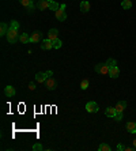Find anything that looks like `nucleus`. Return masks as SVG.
Returning a JSON list of instances; mask_svg holds the SVG:
<instances>
[{"mask_svg":"<svg viewBox=\"0 0 136 151\" xmlns=\"http://www.w3.org/2000/svg\"><path fill=\"white\" fill-rule=\"evenodd\" d=\"M7 41L10 42V44H15L16 41H18V38H19V33H18V30L16 29H12V27H10L8 29V33H7Z\"/></svg>","mask_w":136,"mask_h":151,"instance_id":"nucleus-1","label":"nucleus"},{"mask_svg":"<svg viewBox=\"0 0 136 151\" xmlns=\"http://www.w3.org/2000/svg\"><path fill=\"white\" fill-rule=\"evenodd\" d=\"M95 72L98 73H102V75H109V71H110V67L108 65V63H100L97 64L94 67Z\"/></svg>","mask_w":136,"mask_h":151,"instance_id":"nucleus-2","label":"nucleus"},{"mask_svg":"<svg viewBox=\"0 0 136 151\" xmlns=\"http://www.w3.org/2000/svg\"><path fill=\"white\" fill-rule=\"evenodd\" d=\"M65 4H61L60 5V8H59L57 11H55L56 12V18H57V21H60V22H64L65 19H67V14H65Z\"/></svg>","mask_w":136,"mask_h":151,"instance_id":"nucleus-3","label":"nucleus"},{"mask_svg":"<svg viewBox=\"0 0 136 151\" xmlns=\"http://www.w3.org/2000/svg\"><path fill=\"white\" fill-rule=\"evenodd\" d=\"M86 110H87L89 113H97V112L100 110V108H98V105L95 104L94 101H90V102L86 104Z\"/></svg>","mask_w":136,"mask_h":151,"instance_id":"nucleus-4","label":"nucleus"},{"mask_svg":"<svg viewBox=\"0 0 136 151\" xmlns=\"http://www.w3.org/2000/svg\"><path fill=\"white\" fill-rule=\"evenodd\" d=\"M48 78H49V76H48L46 72H37L36 73V82H38V83H45Z\"/></svg>","mask_w":136,"mask_h":151,"instance_id":"nucleus-5","label":"nucleus"},{"mask_svg":"<svg viewBox=\"0 0 136 151\" xmlns=\"http://www.w3.org/2000/svg\"><path fill=\"white\" fill-rule=\"evenodd\" d=\"M45 86H46L48 90H55L56 87H57V82L55 80V79L50 76V78L46 79V82H45Z\"/></svg>","mask_w":136,"mask_h":151,"instance_id":"nucleus-6","label":"nucleus"},{"mask_svg":"<svg viewBox=\"0 0 136 151\" xmlns=\"http://www.w3.org/2000/svg\"><path fill=\"white\" fill-rule=\"evenodd\" d=\"M49 7H50V1H48V0H40L37 3V8H40L41 11L49 10Z\"/></svg>","mask_w":136,"mask_h":151,"instance_id":"nucleus-7","label":"nucleus"},{"mask_svg":"<svg viewBox=\"0 0 136 151\" xmlns=\"http://www.w3.org/2000/svg\"><path fill=\"white\" fill-rule=\"evenodd\" d=\"M41 48H42V49H45V51L52 49V48H53V41H50L49 38H46V40H42V41H41Z\"/></svg>","mask_w":136,"mask_h":151,"instance_id":"nucleus-8","label":"nucleus"},{"mask_svg":"<svg viewBox=\"0 0 136 151\" xmlns=\"http://www.w3.org/2000/svg\"><path fill=\"white\" fill-rule=\"evenodd\" d=\"M48 38H49L50 41L57 40V38H59V30H57V29H50V30L48 31Z\"/></svg>","mask_w":136,"mask_h":151,"instance_id":"nucleus-9","label":"nucleus"},{"mask_svg":"<svg viewBox=\"0 0 136 151\" xmlns=\"http://www.w3.org/2000/svg\"><path fill=\"white\" fill-rule=\"evenodd\" d=\"M30 37H32V42H41L42 41V33L38 30L34 31Z\"/></svg>","mask_w":136,"mask_h":151,"instance_id":"nucleus-10","label":"nucleus"},{"mask_svg":"<svg viewBox=\"0 0 136 151\" xmlns=\"http://www.w3.org/2000/svg\"><path fill=\"white\" fill-rule=\"evenodd\" d=\"M19 41L22 44H30L32 42V37L29 36V34H26V33H22L21 36H19Z\"/></svg>","mask_w":136,"mask_h":151,"instance_id":"nucleus-11","label":"nucleus"},{"mask_svg":"<svg viewBox=\"0 0 136 151\" xmlns=\"http://www.w3.org/2000/svg\"><path fill=\"white\" fill-rule=\"evenodd\" d=\"M120 75V69H118V67L116 65V67H112L110 68V71H109V76L110 78H113V79H116L117 76Z\"/></svg>","mask_w":136,"mask_h":151,"instance_id":"nucleus-12","label":"nucleus"},{"mask_svg":"<svg viewBox=\"0 0 136 151\" xmlns=\"http://www.w3.org/2000/svg\"><path fill=\"white\" fill-rule=\"evenodd\" d=\"M125 128H127V131H128L129 133H136V123H133V121L127 123Z\"/></svg>","mask_w":136,"mask_h":151,"instance_id":"nucleus-13","label":"nucleus"},{"mask_svg":"<svg viewBox=\"0 0 136 151\" xmlns=\"http://www.w3.org/2000/svg\"><path fill=\"white\" fill-rule=\"evenodd\" d=\"M125 108H127V102H125V101H118L117 105H116V110H117V112H120V113H123V112L125 110Z\"/></svg>","mask_w":136,"mask_h":151,"instance_id":"nucleus-14","label":"nucleus"},{"mask_svg":"<svg viewBox=\"0 0 136 151\" xmlns=\"http://www.w3.org/2000/svg\"><path fill=\"white\" fill-rule=\"evenodd\" d=\"M4 94L7 95V97H14V95H15V89H14L12 86H5Z\"/></svg>","mask_w":136,"mask_h":151,"instance_id":"nucleus-15","label":"nucleus"},{"mask_svg":"<svg viewBox=\"0 0 136 151\" xmlns=\"http://www.w3.org/2000/svg\"><path fill=\"white\" fill-rule=\"evenodd\" d=\"M117 113V110H116V108H112V106H109V108H106V110H105V115L108 116V117H114V115Z\"/></svg>","mask_w":136,"mask_h":151,"instance_id":"nucleus-16","label":"nucleus"},{"mask_svg":"<svg viewBox=\"0 0 136 151\" xmlns=\"http://www.w3.org/2000/svg\"><path fill=\"white\" fill-rule=\"evenodd\" d=\"M80 11H82V12H89L90 11V3L89 1L83 0V1L80 3Z\"/></svg>","mask_w":136,"mask_h":151,"instance_id":"nucleus-17","label":"nucleus"},{"mask_svg":"<svg viewBox=\"0 0 136 151\" xmlns=\"http://www.w3.org/2000/svg\"><path fill=\"white\" fill-rule=\"evenodd\" d=\"M8 29H10V27L7 26V23H4V22H3V23L0 25V36H7Z\"/></svg>","mask_w":136,"mask_h":151,"instance_id":"nucleus-18","label":"nucleus"},{"mask_svg":"<svg viewBox=\"0 0 136 151\" xmlns=\"http://www.w3.org/2000/svg\"><path fill=\"white\" fill-rule=\"evenodd\" d=\"M121 7H123L124 10H129V8L132 7V1H131V0H123Z\"/></svg>","mask_w":136,"mask_h":151,"instance_id":"nucleus-19","label":"nucleus"},{"mask_svg":"<svg viewBox=\"0 0 136 151\" xmlns=\"http://www.w3.org/2000/svg\"><path fill=\"white\" fill-rule=\"evenodd\" d=\"M89 84H90L89 79H83V80L80 82V89H82V90H87V89H89Z\"/></svg>","mask_w":136,"mask_h":151,"instance_id":"nucleus-20","label":"nucleus"},{"mask_svg":"<svg viewBox=\"0 0 136 151\" xmlns=\"http://www.w3.org/2000/svg\"><path fill=\"white\" fill-rule=\"evenodd\" d=\"M33 1L34 0H19V3H21L25 8H27V7H30V5H33Z\"/></svg>","mask_w":136,"mask_h":151,"instance_id":"nucleus-21","label":"nucleus"},{"mask_svg":"<svg viewBox=\"0 0 136 151\" xmlns=\"http://www.w3.org/2000/svg\"><path fill=\"white\" fill-rule=\"evenodd\" d=\"M61 45H63V42H61V40H59V38L53 41V48H55V49H60Z\"/></svg>","mask_w":136,"mask_h":151,"instance_id":"nucleus-22","label":"nucleus"},{"mask_svg":"<svg viewBox=\"0 0 136 151\" xmlns=\"http://www.w3.org/2000/svg\"><path fill=\"white\" fill-rule=\"evenodd\" d=\"M98 150H100V151H110L112 148H110V146H108V144H105V143H102V144H100V147H98Z\"/></svg>","mask_w":136,"mask_h":151,"instance_id":"nucleus-23","label":"nucleus"},{"mask_svg":"<svg viewBox=\"0 0 136 151\" xmlns=\"http://www.w3.org/2000/svg\"><path fill=\"white\" fill-rule=\"evenodd\" d=\"M59 8H60V5L56 3V1H50V7H49V10H52V11H57Z\"/></svg>","mask_w":136,"mask_h":151,"instance_id":"nucleus-24","label":"nucleus"},{"mask_svg":"<svg viewBox=\"0 0 136 151\" xmlns=\"http://www.w3.org/2000/svg\"><path fill=\"white\" fill-rule=\"evenodd\" d=\"M10 27H12V29H16V30H19V22H18V21H11Z\"/></svg>","mask_w":136,"mask_h":151,"instance_id":"nucleus-25","label":"nucleus"},{"mask_svg":"<svg viewBox=\"0 0 136 151\" xmlns=\"http://www.w3.org/2000/svg\"><path fill=\"white\" fill-rule=\"evenodd\" d=\"M106 63H108V65H109L110 68H112V67H116V65H117V61H116L114 59H109V60H108Z\"/></svg>","mask_w":136,"mask_h":151,"instance_id":"nucleus-26","label":"nucleus"},{"mask_svg":"<svg viewBox=\"0 0 136 151\" xmlns=\"http://www.w3.org/2000/svg\"><path fill=\"white\" fill-rule=\"evenodd\" d=\"M113 119H114L116 121H121V120H123V113H120V112H117V113L114 115V117H113Z\"/></svg>","mask_w":136,"mask_h":151,"instance_id":"nucleus-27","label":"nucleus"},{"mask_svg":"<svg viewBox=\"0 0 136 151\" xmlns=\"http://www.w3.org/2000/svg\"><path fill=\"white\" fill-rule=\"evenodd\" d=\"M33 150H34V151L42 150V146H41V144H34V146H33Z\"/></svg>","mask_w":136,"mask_h":151,"instance_id":"nucleus-28","label":"nucleus"},{"mask_svg":"<svg viewBox=\"0 0 136 151\" xmlns=\"http://www.w3.org/2000/svg\"><path fill=\"white\" fill-rule=\"evenodd\" d=\"M29 89L32 90H36V84H34V82H30V83H29Z\"/></svg>","mask_w":136,"mask_h":151,"instance_id":"nucleus-29","label":"nucleus"},{"mask_svg":"<svg viewBox=\"0 0 136 151\" xmlns=\"http://www.w3.org/2000/svg\"><path fill=\"white\" fill-rule=\"evenodd\" d=\"M124 150L125 151H132V150H135V147H124Z\"/></svg>","mask_w":136,"mask_h":151,"instance_id":"nucleus-30","label":"nucleus"},{"mask_svg":"<svg viewBox=\"0 0 136 151\" xmlns=\"http://www.w3.org/2000/svg\"><path fill=\"white\" fill-rule=\"evenodd\" d=\"M117 150L123 151V150H124V146H123V144H117Z\"/></svg>","mask_w":136,"mask_h":151,"instance_id":"nucleus-31","label":"nucleus"},{"mask_svg":"<svg viewBox=\"0 0 136 151\" xmlns=\"http://www.w3.org/2000/svg\"><path fill=\"white\" fill-rule=\"evenodd\" d=\"M46 73H48V76H49V78H50V76H53V72H52V71H46Z\"/></svg>","mask_w":136,"mask_h":151,"instance_id":"nucleus-32","label":"nucleus"},{"mask_svg":"<svg viewBox=\"0 0 136 151\" xmlns=\"http://www.w3.org/2000/svg\"><path fill=\"white\" fill-rule=\"evenodd\" d=\"M133 147H135V148H136V139H135V140H133Z\"/></svg>","mask_w":136,"mask_h":151,"instance_id":"nucleus-33","label":"nucleus"},{"mask_svg":"<svg viewBox=\"0 0 136 151\" xmlns=\"http://www.w3.org/2000/svg\"><path fill=\"white\" fill-rule=\"evenodd\" d=\"M48 1H55V0H48Z\"/></svg>","mask_w":136,"mask_h":151,"instance_id":"nucleus-34","label":"nucleus"}]
</instances>
